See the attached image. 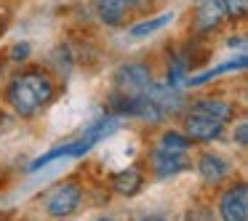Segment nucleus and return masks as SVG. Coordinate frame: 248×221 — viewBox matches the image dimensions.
<instances>
[{
  "mask_svg": "<svg viewBox=\"0 0 248 221\" xmlns=\"http://www.w3.org/2000/svg\"><path fill=\"white\" fill-rule=\"evenodd\" d=\"M187 112L203 115V118H211V120H216V123L227 125V123H232V120H235L237 109H235V104L224 102V99H219V96H203V99L189 102L187 104Z\"/></svg>",
  "mask_w": 248,
  "mask_h": 221,
  "instance_id": "nucleus-10",
  "label": "nucleus"
},
{
  "mask_svg": "<svg viewBox=\"0 0 248 221\" xmlns=\"http://www.w3.org/2000/svg\"><path fill=\"white\" fill-rule=\"evenodd\" d=\"M157 147L160 149H168V152H189L192 149V141L182 133V131H163L160 139H157Z\"/></svg>",
  "mask_w": 248,
  "mask_h": 221,
  "instance_id": "nucleus-14",
  "label": "nucleus"
},
{
  "mask_svg": "<svg viewBox=\"0 0 248 221\" xmlns=\"http://www.w3.org/2000/svg\"><path fill=\"white\" fill-rule=\"evenodd\" d=\"M235 141H237V147H240V149H246V147H248V125H246V123L237 125V131H235Z\"/></svg>",
  "mask_w": 248,
  "mask_h": 221,
  "instance_id": "nucleus-17",
  "label": "nucleus"
},
{
  "mask_svg": "<svg viewBox=\"0 0 248 221\" xmlns=\"http://www.w3.org/2000/svg\"><path fill=\"white\" fill-rule=\"evenodd\" d=\"M30 54H32V48H30V43H16L11 51H8V59L11 61H27Z\"/></svg>",
  "mask_w": 248,
  "mask_h": 221,
  "instance_id": "nucleus-16",
  "label": "nucleus"
},
{
  "mask_svg": "<svg viewBox=\"0 0 248 221\" xmlns=\"http://www.w3.org/2000/svg\"><path fill=\"white\" fill-rule=\"evenodd\" d=\"M147 6V0H93L96 16L102 19L107 27H120L125 24L131 11H139Z\"/></svg>",
  "mask_w": 248,
  "mask_h": 221,
  "instance_id": "nucleus-8",
  "label": "nucleus"
},
{
  "mask_svg": "<svg viewBox=\"0 0 248 221\" xmlns=\"http://www.w3.org/2000/svg\"><path fill=\"white\" fill-rule=\"evenodd\" d=\"M246 64H248V59H246V56H237V59H232V61H224V64H219V67H214V70L203 72V75L187 77V88H198V86H203V83L214 80V77L224 75V72H243V70H246Z\"/></svg>",
  "mask_w": 248,
  "mask_h": 221,
  "instance_id": "nucleus-12",
  "label": "nucleus"
},
{
  "mask_svg": "<svg viewBox=\"0 0 248 221\" xmlns=\"http://www.w3.org/2000/svg\"><path fill=\"white\" fill-rule=\"evenodd\" d=\"M56 96V83L40 67H27L19 75H14L6 86V102L19 118L30 120L40 112L43 107H48Z\"/></svg>",
  "mask_w": 248,
  "mask_h": 221,
  "instance_id": "nucleus-1",
  "label": "nucleus"
},
{
  "mask_svg": "<svg viewBox=\"0 0 248 221\" xmlns=\"http://www.w3.org/2000/svg\"><path fill=\"white\" fill-rule=\"evenodd\" d=\"M109 187H112V192L120 194V197H136V194L141 192V187H144V173L136 165L115 171L112 178H109Z\"/></svg>",
  "mask_w": 248,
  "mask_h": 221,
  "instance_id": "nucleus-11",
  "label": "nucleus"
},
{
  "mask_svg": "<svg viewBox=\"0 0 248 221\" xmlns=\"http://www.w3.org/2000/svg\"><path fill=\"white\" fill-rule=\"evenodd\" d=\"M227 125L216 123L211 118H203V115H192L187 112L182 118V133L187 136L192 144H208V141H219L224 136Z\"/></svg>",
  "mask_w": 248,
  "mask_h": 221,
  "instance_id": "nucleus-6",
  "label": "nucleus"
},
{
  "mask_svg": "<svg viewBox=\"0 0 248 221\" xmlns=\"http://www.w3.org/2000/svg\"><path fill=\"white\" fill-rule=\"evenodd\" d=\"M221 8L230 19H243L248 11V0H221Z\"/></svg>",
  "mask_w": 248,
  "mask_h": 221,
  "instance_id": "nucleus-15",
  "label": "nucleus"
},
{
  "mask_svg": "<svg viewBox=\"0 0 248 221\" xmlns=\"http://www.w3.org/2000/svg\"><path fill=\"white\" fill-rule=\"evenodd\" d=\"M195 168H198L200 178L208 187H221V184H227L232 178V165L216 152H203L198 157V162H195Z\"/></svg>",
  "mask_w": 248,
  "mask_h": 221,
  "instance_id": "nucleus-9",
  "label": "nucleus"
},
{
  "mask_svg": "<svg viewBox=\"0 0 248 221\" xmlns=\"http://www.w3.org/2000/svg\"><path fill=\"white\" fill-rule=\"evenodd\" d=\"M147 162H150L152 173H155L157 178L179 176V173H184V171H189V168H192L189 152H168V149H160L157 144L150 149Z\"/></svg>",
  "mask_w": 248,
  "mask_h": 221,
  "instance_id": "nucleus-5",
  "label": "nucleus"
},
{
  "mask_svg": "<svg viewBox=\"0 0 248 221\" xmlns=\"http://www.w3.org/2000/svg\"><path fill=\"white\" fill-rule=\"evenodd\" d=\"M219 221H248V187L243 178L230 181L219 194Z\"/></svg>",
  "mask_w": 248,
  "mask_h": 221,
  "instance_id": "nucleus-4",
  "label": "nucleus"
},
{
  "mask_svg": "<svg viewBox=\"0 0 248 221\" xmlns=\"http://www.w3.org/2000/svg\"><path fill=\"white\" fill-rule=\"evenodd\" d=\"M150 86H152V72L141 61L118 67V72L112 77V88H115L112 93H120V96H144Z\"/></svg>",
  "mask_w": 248,
  "mask_h": 221,
  "instance_id": "nucleus-3",
  "label": "nucleus"
},
{
  "mask_svg": "<svg viewBox=\"0 0 248 221\" xmlns=\"http://www.w3.org/2000/svg\"><path fill=\"white\" fill-rule=\"evenodd\" d=\"M80 203H83V184L78 178H64L46 197V213L51 219H67L80 208Z\"/></svg>",
  "mask_w": 248,
  "mask_h": 221,
  "instance_id": "nucleus-2",
  "label": "nucleus"
},
{
  "mask_svg": "<svg viewBox=\"0 0 248 221\" xmlns=\"http://www.w3.org/2000/svg\"><path fill=\"white\" fill-rule=\"evenodd\" d=\"M168 22H173V14H160V16H152V19H144V22H136L134 27L128 29V35L131 38H147V35H152V32H157L160 27H166Z\"/></svg>",
  "mask_w": 248,
  "mask_h": 221,
  "instance_id": "nucleus-13",
  "label": "nucleus"
},
{
  "mask_svg": "<svg viewBox=\"0 0 248 221\" xmlns=\"http://www.w3.org/2000/svg\"><path fill=\"white\" fill-rule=\"evenodd\" d=\"M96 221H118V219H115V216H99Z\"/></svg>",
  "mask_w": 248,
  "mask_h": 221,
  "instance_id": "nucleus-19",
  "label": "nucleus"
},
{
  "mask_svg": "<svg viewBox=\"0 0 248 221\" xmlns=\"http://www.w3.org/2000/svg\"><path fill=\"white\" fill-rule=\"evenodd\" d=\"M224 8L221 0H195V11H192V29L195 35H208L216 32L224 22Z\"/></svg>",
  "mask_w": 248,
  "mask_h": 221,
  "instance_id": "nucleus-7",
  "label": "nucleus"
},
{
  "mask_svg": "<svg viewBox=\"0 0 248 221\" xmlns=\"http://www.w3.org/2000/svg\"><path fill=\"white\" fill-rule=\"evenodd\" d=\"M136 221H166V219H160V216H144V219H136Z\"/></svg>",
  "mask_w": 248,
  "mask_h": 221,
  "instance_id": "nucleus-18",
  "label": "nucleus"
}]
</instances>
